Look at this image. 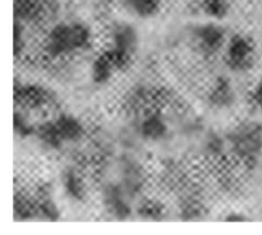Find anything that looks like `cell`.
Returning a JSON list of instances; mask_svg holds the SVG:
<instances>
[{"instance_id": "8992f818", "label": "cell", "mask_w": 262, "mask_h": 235, "mask_svg": "<svg viewBox=\"0 0 262 235\" xmlns=\"http://www.w3.org/2000/svg\"><path fill=\"white\" fill-rule=\"evenodd\" d=\"M237 93L232 82L227 77H217L209 92V102L216 109H229L234 105Z\"/></svg>"}, {"instance_id": "7402d4cb", "label": "cell", "mask_w": 262, "mask_h": 235, "mask_svg": "<svg viewBox=\"0 0 262 235\" xmlns=\"http://www.w3.org/2000/svg\"><path fill=\"white\" fill-rule=\"evenodd\" d=\"M207 148H209L210 152H212V153L220 152L223 148L222 138H219L217 135H212V137L210 138V143H209V146H207Z\"/></svg>"}, {"instance_id": "ffe728a7", "label": "cell", "mask_w": 262, "mask_h": 235, "mask_svg": "<svg viewBox=\"0 0 262 235\" xmlns=\"http://www.w3.org/2000/svg\"><path fill=\"white\" fill-rule=\"evenodd\" d=\"M14 55H19L22 54L23 49L26 46V38H25V28H23L22 23L19 19L15 18L14 23Z\"/></svg>"}, {"instance_id": "277c9868", "label": "cell", "mask_w": 262, "mask_h": 235, "mask_svg": "<svg viewBox=\"0 0 262 235\" xmlns=\"http://www.w3.org/2000/svg\"><path fill=\"white\" fill-rule=\"evenodd\" d=\"M43 49L48 56L53 59L73 54L71 36H69V23L61 22L54 26L46 36Z\"/></svg>"}, {"instance_id": "7a4b0ae2", "label": "cell", "mask_w": 262, "mask_h": 235, "mask_svg": "<svg viewBox=\"0 0 262 235\" xmlns=\"http://www.w3.org/2000/svg\"><path fill=\"white\" fill-rule=\"evenodd\" d=\"M225 64L235 73H245L252 69L256 61L255 41L247 35L235 33L225 46Z\"/></svg>"}, {"instance_id": "9a60e30c", "label": "cell", "mask_w": 262, "mask_h": 235, "mask_svg": "<svg viewBox=\"0 0 262 235\" xmlns=\"http://www.w3.org/2000/svg\"><path fill=\"white\" fill-rule=\"evenodd\" d=\"M36 134L43 145L50 148L56 150V148L61 147L64 143V139L56 128L55 122H46L41 124L40 127L36 128Z\"/></svg>"}, {"instance_id": "d6986e66", "label": "cell", "mask_w": 262, "mask_h": 235, "mask_svg": "<svg viewBox=\"0 0 262 235\" xmlns=\"http://www.w3.org/2000/svg\"><path fill=\"white\" fill-rule=\"evenodd\" d=\"M25 97L30 105H41L48 100V93L43 91L42 87H28Z\"/></svg>"}, {"instance_id": "7c38bea8", "label": "cell", "mask_w": 262, "mask_h": 235, "mask_svg": "<svg viewBox=\"0 0 262 235\" xmlns=\"http://www.w3.org/2000/svg\"><path fill=\"white\" fill-rule=\"evenodd\" d=\"M69 36H71L72 48L73 53L89 49L91 45L92 33L89 26L83 22H71L69 23Z\"/></svg>"}, {"instance_id": "6da1fadb", "label": "cell", "mask_w": 262, "mask_h": 235, "mask_svg": "<svg viewBox=\"0 0 262 235\" xmlns=\"http://www.w3.org/2000/svg\"><path fill=\"white\" fill-rule=\"evenodd\" d=\"M229 143L242 160H257L262 152V125L255 122L238 125L229 134Z\"/></svg>"}, {"instance_id": "8fae6325", "label": "cell", "mask_w": 262, "mask_h": 235, "mask_svg": "<svg viewBox=\"0 0 262 235\" xmlns=\"http://www.w3.org/2000/svg\"><path fill=\"white\" fill-rule=\"evenodd\" d=\"M46 7V0H14L15 18L19 20L35 19L45 12Z\"/></svg>"}, {"instance_id": "e0dca14e", "label": "cell", "mask_w": 262, "mask_h": 235, "mask_svg": "<svg viewBox=\"0 0 262 235\" xmlns=\"http://www.w3.org/2000/svg\"><path fill=\"white\" fill-rule=\"evenodd\" d=\"M41 214L43 215V217L49 220H58L59 219V209L56 207L55 202L50 197H45V198L41 199L40 207H38Z\"/></svg>"}, {"instance_id": "9c48e42d", "label": "cell", "mask_w": 262, "mask_h": 235, "mask_svg": "<svg viewBox=\"0 0 262 235\" xmlns=\"http://www.w3.org/2000/svg\"><path fill=\"white\" fill-rule=\"evenodd\" d=\"M117 68L110 60L107 54L102 53L97 56L91 65V79L95 84H105L117 73Z\"/></svg>"}, {"instance_id": "5bb4252c", "label": "cell", "mask_w": 262, "mask_h": 235, "mask_svg": "<svg viewBox=\"0 0 262 235\" xmlns=\"http://www.w3.org/2000/svg\"><path fill=\"white\" fill-rule=\"evenodd\" d=\"M125 5L132 14L142 19H148L159 14L161 0H125Z\"/></svg>"}, {"instance_id": "2e32d148", "label": "cell", "mask_w": 262, "mask_h": 235, "mask_svg": "<svg viewBox=\"0 0 262 235\" xmlns=\"http://www.w3.org/2000/svg\"><path fill=\"white\" fill-rule=\"evenodd\" d=\"M230 0H201V8L206 15L215 20L227 18L230 12Z\"/></svg>"}, {"instance_id": "30bf717a", "label": "cell", "mask_w": 262, "mask_h": 235, "mask_svg": "<svg viewBox=\"0 0 262 235\" xmlns=\"http://www.w3.org/2000/svg\"><path fill=\"white\" fill-rule=\"evenodd\" d=\"M140 129L141 134L150 140L161 139L163 137H165L166 132H168V127H166L164 119L155 112L146 115L145 119L141 122Z\"/></svg>"}, {"instance_id": "4fadbf2b", "label": "cell", "mask_w": 262, "mask_h": 235, "mask_svg": "<svg viewBox=\"0 0 262 235\" xmlns=\"http://www.w3.org/2000/svg\"><path fill=\"white\" fill-rule=\"evenodd\" d=\"M63 186L67 196L74 201H83L86 197V188L79 174L73 169H68L63 175Z\"/></svg>"}, {"instance_id": "52a82bcc", "label": "cell", "mask_w": 262, "mask_h": 235, "mask_svg": "<svg viewBox=\"0 0 262 235\" xmlns=\"http://www.w3.org/2000/svg\"><path fill=\"white\" fill-rule=\"evenodd\" d=\"M54 122H55L56 128H58L64 142H76L83 137V125L74 115L68 114V112H61Z\"/></svg>"}, {"instance_id": "603a6c76", "label": "cell", "mask_w": 262, "mask_h": 235, "mask_svg": "<svg viewBox=\"0 0 262 235\" xmlns=\"http://www.w3.org/2000/svg\"><path fill=\"white\" fill-rule=\"evenodd\" d=\"M225 221L228 222H241V221H247L248 217L246 216V215L243 214H239V212H230V214H228L227 216L224 217Z\"/></svg>"}, {"instance_id": "5b68a950", "label": "cell", "mask_w": 262, "mask_h": 235, "mask_svg": "<svg viewBox=\"0 0 262 235\" xmlns=\"http://www.w3.org/2000/svg\"><path fill=\"white\" fill-rule=\"evenodd\" d=\"M112 46L135 55L140 46V35L133 25L128 22L114 23L110 31Z\"/></svg>"}, {"instance_id": "ba28073f", "label": "cell", "mask_w": 262, "mask_h": 235, "mask_svg": "<svg viewBox=\"0 0 262 235\" xmlns=\"http://www.w3.org/2000/svg\"><path fill=\"white\" fill-rule=\"evenodd\" d=\"M104 202L109 214L112 216H114L115 219L124 220L127 217H129L130 207L128 204V202L125 201L124 196H123L120 189L115 188V186L107 188L105 191Z\"/></svg>"}, {"instance_id": "44dd1931", "label": "cell", "mask_w": 262, "mask_h": 235, "mask_svg": "<svg viewBox=\"0 0 262 235\" xmlns=\"http://www.w3.org/2000/svg\"><path fill=\"white\" fill-rule=\"evenodd\" d=\"M250 102L253 107L262 110V76L256 82L255 86L252 87L250 92Z\"/></svg>"}, {"instance_id": "ac0fdd59", "label": "cell", "mask_w": 262, "mask_h": 235, "mask_svg": "<svg viewBox=\"0 0 262 235\" xmlns=\"http://www.w3.org/2000/svg\"><path fill=\"white\" fill-rule=\"evenodd\" d=\"M14 130L19 137H28V135L36 133L33 125L30 124L28 120L19 114L14 115Z\"/></svg>"}, {"instance_id": "3957f363", "label": "cell", "mask_w": 262, "mask_h": 235, "mask_svg": "<svg viewBox=\"0 0 262 235\" xmlns=\"http://www.w3.org/2000/svg\"><path fill=\"white\" fill-rule=\"evenodd\" d=\"M192 37L200 53L205 56H212L224 48L227 33L217 23H205L194 27Z\"/></svg>"}]
</instances>
